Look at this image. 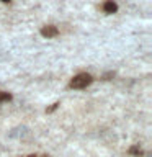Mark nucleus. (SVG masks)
<instances>
[{
  "label": "nucleus",
  "mask_w": 152,
  "mask_h": 157,
  "mask_svg": "<svg viewBox=\"0 0 152 157\" xmlns=\"http://www.w3.org/2000/svg\"><path fill=\"white\" fill-rule=\"evenodd\" d=\"M93 78L88 75V74H78V75H75L70 80V83H69V87L70 88H85L87 85H90Z\"/></svg>",
  "instance_id": "f257e3e1"
},
{
  "label": "nucleus",
  "mask_w": 152,
  "mask_h": 157,
  "mask_svg": "<svg viewBox=\"0 0 152 157\" xmlns=\"http://www.w3.org/2000/svg\"><path fill=\"white\" fill-rule=\"evenodd\" d=\"M57 33H59V29L56 26H44L41 28V34L44 38H52V36H57Z\"/></svg>",
  "instance_id": "f03ea898"
},
{
  "label": "nucleus",
  "mask_w": 152,
  "mask_h": 157,
  "mask_svg": "<svg viewBox=\"0 0 152 157\" xmlns=\"http://www.w3.org/2000/svg\"><path fill=\"white\" fill-rule=\"evenodd\" d=\"M103 10H105L106 13H115L118 10V5L113 2V0H106V2L103 3Z\"/></svg>",
  "instance_id": "7ed1b4c3"
},
{
  "label": "nucleus",
  "mask_w": 152,
  "mask_h": 157,
  "mask_svg": "<svg viewBox=\"0 0 152 157\" xmlns=\"http://www.w3.org/2000/svg\"><path fill=\"white\" fill-rule=\"evenodd\" d=\"M8 100H12V95H10L8 92H0V103H2V101H8Z\"/></svg>",
  "instance_id": "20e7f679"
},
{
  "label": "nucleus",
  "mask_w": 152,
  "mask_h": 157,
  "mask_svg": "<svg viewBox=\"0 0 152 157\" xmlns=\"http://www.w3.org/2000/svg\"><path fill=\"white\" fill-rule=\"evenodd\" d=\"M129 152H131V154H134V155H141V154H142V151L137 149V147H131Z\"/></svg>",
  "instance_id": "39448f33"
},
{
  "label": "nucleus",
  "mask_w": 152,
  "mask_h": 157,
  "mask_svg": "<svg viewBox=\"0 0 152 157\" xmlns=\"http://www.w3.org/2000/svg\"><path fill=\"white\" fill-rule=\"evenodd\" d=\"M57 105H59V103H54V105H52L51 108H48V113H51V111H54V110H56V108H57Z\"/></svg>",
  "instance_id": "423d86ee"
},
{
  "label": "nucleus",
  "mask_w": 152,
  "mask_h": 157,
  "mask_svg": "<svg viewBox=\"0 0 152 157\" xmlns=\"http://www.w3.org/2000/svg\"><path fill=\"white\" fill-rule=\"evenodd\" d=\"M2 2H5V3H7V2H10V0H2Z\"/></svg>",
  "instance_id": "0eeeda50"
},
{
  "label": "nucleus",
  "mask_w": 152,
  "mask_h": 157,
  "mask_svg": "<svg viewBox=\"0 0 152 157\" xmlns=\"http://www.w3.org/2000/svg\"><path fill=\"white\" fill-rule=\"evenodd\" d=\"M28 157H38V155H28Z\"/></svg>",
  "instance_id": "6e6552de"
}]
</instances>
